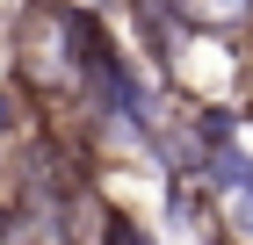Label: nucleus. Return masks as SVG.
I'll return each instance as SVG.
<instances>
[{"label": "nucleus", "instance_id": "f257e3e1", "mask_svg": "<svg viewBox=\"0 0 253 245\" xmlns=\"http://www.w3.org/2000/svg\"><path fill=\"white\" fill-rule=\"evenodd\" d=\"M152 7L188 36H246L253 29V0H152Z\"/></svg>", "mask_w": 253, "mask_h": 245}, {"label": "nucleus", "instance_id": "f03ea898", "mask_svg": "<svg viewBox=\"0 0 253 245\" xmlns=\"http://www.w3.org/2000/svg\"><path fill=\"white\" fill-rule=\"evenodd\" d=\"M94 245H159V231L123 202H94Z\"/></svg>", "mask_w": 253, "mask_h": 245}, {"label": "nucleus", "instance_id": "7ed1b4c3", "mask_svg": "<svg viewBox=\"0 0 253 245\" xmlns=\"http://www.w3.org/2000/svg\"><path fill=\"white\" fill-rule=\"evenodd\" d=\"M37 123V101L22 94L15 79H0V166H7V151H15V137Z\"/></svg>", "mask_w": 253, "mask_h": 245}, {"label": "nucleus", "instance_id": "20e7f679", "mask_svg": "<svg viewBox=\"0 0 253 245\" xmlns=\"http://www.w3.org/2000/svg\"><path fill=\"white\" fill-rule=\"evenodd\" d=\"M0 245H29V224H22V209H15L7 188H0Z\"/></svg>", "mask_w": 253, "mask_h": 245}, {"label": "nucleus", "instance_id": "39448f33", "mask_svg": "<svg viewBox=\"0 0 253 245\" xmlns=\"http://www.w3.org/2000/svg\"><path fill=\"white\" fill-rule=\"evenodd\" d=\"M87 7H101V15H109V7H130V0H87Z\"/></svg>", "mask_w": 253, "mask_h": 245}, {"label": "nucleus", "instance_id": "423d86ee", "mask_svg": "<svg viewBox=\"0 0 253 245\" xmlns=\"http://www.w3.org/2000/svg\"><path fill=\"white\" fill-rule=\"evenodd\" d=\"M246 123H253V108H246Z\"/></svg>", "mask_w": 253, "mask_h": 245}]
</instances>
